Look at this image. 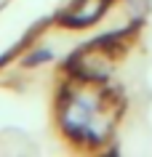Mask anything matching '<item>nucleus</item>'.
<instances>
[{"instance_id": "1", "label": "nucleus", "mask_w": 152, "mask_h": 157, "mask_svg": "<svg viewBox=\"0 0 152 157\" xmlns=\"http://www.w3.org/2000/svg\"><path fill=\"white\" fill-rule=\"evenodd\" d=\"M101 8H104V0H88V3H85V13L80 11L77 16H64V21H67V24H75V27L77 24H91L93 19L101 13Z\"/></svg>"}]
</instances>
